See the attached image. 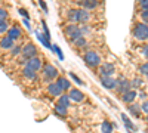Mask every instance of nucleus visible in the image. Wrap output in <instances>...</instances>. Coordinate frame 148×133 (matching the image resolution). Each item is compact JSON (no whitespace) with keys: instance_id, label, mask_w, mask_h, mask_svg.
I'll use <instances>...</instances> for the list:
<instances>
[{"instance_id":"1","label":"nucleus","mask_w":148,"mask_h":133,"mask_svg":"<svg viewBox=\"0 0 148 133\" xmlns=\"http://www.w3.org/2000/svg\"><path fill=\"white\" fill-rule=\"evenodd\" d=\"M132 35L136 40H148V24L145 22H138L133 25V30H132Z\"/></svg>"},{"instance_id":"2","label":"nucleus","mask_w":148,"mask_h":133,"mask_svg":"<svg viewBox=\"0 0 148 133\" xmlns=\"http://www.w3.org/2000/svg\"><path fill=\"white\" fill-rule=\"evenodd\" d=\"M42 74H43V80H45L46 83H52L53 78H58V77H59L56 67L52 65V64H43Z\"/></svg>"},{"instance_id":"3","label":"nucleus","mask_w":148,"mask_h":133,"mask_svg":"<svg viewBox=\"0 0 148 133\" xmlns=\"http://www.w3.org/2000/svg\"><path fill=\"white\" fill-rule=\"evenodd\" d=\"M83 59H84L86 65L90 67V68H98V67L101 65V56L98 55L96 52H93V50L86 52V53L83 55Z\"/></svg>"},{"instance_id":"4","label":"nucleus","mask_w":148,"mask_h":133,"mask_svg":"<svg viewBox=\"0 0 148 133\" xmlns=\"http://www.w3.org/2000/svg\"><path fill=\"white\" fill-rule=\"evenodd\" d=\"M39 55V49H37V46L34 44V43H25L22 46V52H21V56L25 59H30V58H34V56H37Z\"/></svg>"},{"instance_id":"5","label":"nucleus","mask_w":148,"mask_h":133,"mask_svg":"<svg viewBox=\"0 0 148 133\" xmlns=\"http://www.w3.org/2000/svg\"><path fill=\"white\" fill-rule=\"evenodd\" d=\"M130 89H132V84H130V81L127 78H123V77L121 78H116V92L117 93L123 95V93H126Z\"/></svg>"},{"instance_id":"6","label":"nucleus","mask_w":148,"mask_h":133,"mask_svg":"<svg viewBox=\"0 0 148 133\" xmlns=\"http://www.w3.org/2000/svg\"><path fill=\"white\" fill-rule=\"evenodd\" d=\"M25 67H30V68L34 70L36 72H39V71H42V68H43V61H42L39 56H34V58L27 59V61H25Z\"/></svg>"},{"instance_id":"7","label":"nucleus","mask_w":148,"mask_h":133,"mask_svg":"<svg viewBox=\"0 0 148 133\" xmlns=\"http://www.w3.org/2000/svg\"><path fill=\"white\" fill-rule=\"evenodd\" d=\"M47 93L51 96H58V98H59V96L64 93V89L61 87L56 81H52V83L47 84Z\"/></svg>"},{"instance_id":"8","label":"nucleus","mask_w":148,"mask_h":133,"mask_svg":"<svg viewBox=\"0 0 148 133\" xmlns=\"http://www.w3.org/2000/svg\"><path fill=\"white\" fill-rule=\"evenodd\" d=\"M99 81L101 84L108 89V90H116V78L113 77H107V76H99Z\"/></svg>"},{"instance_id":"9","label":"nucleus","mask_w":148,"mask_h":133,"mask_svg":"<svg viewBox=\"0 0 148 133\" xmlns=\"http://www.w3.org/2000/svg\"><path fill=\"white\" fill-rule=\"evenodd\" d=\"M116 72V67L113 64H102L99 67V76H107V77H113Z\"/></svg>"},{"instance_id":"10","label":"nucleus","mask_w":148,"mask_h":133,"mask_svg":"<svg viewBox=\"0 0 148 133\" xmlns=\"http://www.w3.org/2000/svg\"><path fill=\"white\" fill-rule=\"evenodd\" d=\"M136 96H138V92L135 90V89H130V90H127L126 93H123L121 95V102H125V104H133L135 102V99H136Z\"/></svg>"},{"instance_id":"11","label":"nucleus","mask_w":148,"mask_h":133,"mask_svg":"<svg viewBox=\"0 0 148 133\" xmlns=\"http://www.w3.org/2000/svg\"><path fill=\"white\" fill-rule=\"evenodd\" d=\"M68 96H70V99L73 102H83L86 99L84 93L82 90H79V89H70V95Z\"/></svg>"},{"instance_id":"12","label":"nucleus","mask_w":148,"mask_h":133,"mask_svg":"<svg viewBox=\"0 0 148 133\" xmlns=\"http://www.w3.org/2000/svg\"><path fill=\"white\" fill-rule=\"evenodd\" d=\"M127 111H129V114H132L133 117H136V118H139V117L142 115V108H141V105L136 104V102L129 104V105H127Z\"/></svg>"},{"instance_id":"13","label":"nucleus","mask_w":148,"mask_h":133,"mask_svg":"<svg viewBox=\"0 0 148 133\" xmlns=\"http://www.w3.org/2000/svg\"><path fill=\"white\" fill-rule=\"evenodd\" d=\"M67 21L70 24H79V9L71 8L67 10Z\"/></svg>"},{"instance_id":"14","label":"nucleus","mask_w":148,"mask_h":133,"mask_svg":"<svg viewBox=\"0 0 148 133\" xmlns=\"http://www.w3.org/2000/svg\"><path fill=\"white\" fill-rule=\"evenodd\" d=\"M14 46H15V42L12 40L10 37H8V35L0 39V47H2L3 50H10Z\"/></svg>"},{"instance_id":"15","label":"nucleus","mask_w":148,"mask_h":133,"mask_svg":"<svg viewBox=\"0 0 148 133\" xmlns=\"http://www.w3.org/2000/svg\"><path fill=\"white\" fill-rule=\"evenodd\" d=\"M80 5L86 10H93V9H96L98 6H99V2H98V0H82Z\"/></svg>"},{"instance_id":"16","label":"nucleus","mask_w":148,"mask_h":133,"mask_svg":"<svg viewBox=\"0 0 148 133\" xmlns=\"http://www.w3.org/2000/svg\"><path fill=\"white\" fill-rule=\"evenodd\" d=\"M6 35H8V37H10L14 42H16V40L21 37V28H19V27H10V28L8 30Z\"/></svg>"},{"instance_id":"17","label":"nucleus","mask_w":148,"mask_h":133,"mask_svg":"<svg viewBox=\"0 0 148 133\" xmlns=\"http://www.w3.org/2000/svg\"><path fill=\"white\" fill-rule=\"evenodd\" d=\"M90 12L86 9H79V22L80 24H88L90 21Z\"/></svg>"},{"instance_id":"18","label":"nucleus","mask_w":148,"mask_h":133,"mask_svg":"<svg viewBox=\"0 0 148 133\" xmlns=\"http://www.w3.org/2000/svg\"><path fill=\"white\" fill-rule=\"evenodd\" d=\"M22 76L28 80H37V72L34 70H31L30 67H25V65L22 68Z\"/></svg>"},{"instance_id":"19","label":"nucleus","mask_w":148,"mask_h":133,"mask_svg":"<svg viewBox=\"0 0 148 133\" xmlns=\"http://www.w3.org/2000/svg\"><path fill=\"white\" fill-rule=\"evenodd\" d=\"M56 83H58L59 86L64 89V90H70V89H71V83H70V80H68L67 77H62V76H59V77L56 78Z\"/></svg>"},{"instance_id":"20","label":"nucleus","mask_w":148,"mask_h":133,"mask_svg":"<svg viewBox=\"0 0 148 133\" xmlns=\"http://www.w3.org/2000/svg\"><path fill=\"white\" fill-rule=\"evenodd\" d=\"M58 105L64 106V108H70V105H71V99H70V96L62 93V95H61L59 98H58Z\"/></svg>"},{"instance_id":"21","label":"nucleus","mask_w":148,"mask_h":133,"mask_svg":"<svg viewBox=\"0 0 148 133\" xmlns=\"http://www.w3.org/2000/svg\"><path fill=\"white\" fill-rule=\"evenodd\" d=\"M53 113L58 115V117H67L68 115V108H64V106H61V105H55V108H53Z\"/></svg>"},{"instance_id":"22","label":"nucleus","mask_w":148,"mask_h":133,"mask_svg":"<svg viewBox=\"0 0 148 133\" xmlns=\"http://www.w3.org/2000/svg\"><path fill=\"white\" fill-rule=\"evenodd\" d=\"M121 120H123V123H125V126L127 127V130H136V126L132 123V120L127 117V114L123 113V114H121Z\"/></svg>"},{"instance_id":"23","label":"nucleus","mask_w":148,"mask_h":133,"mask_svg":"<svg viewBox=\"0 0 148 133\" xmlns=\"http://www.w3.org/2000/svg\"><path fill=\"white\" fill-rule=\"evenodd\" d=\"M116 124H111V123H108L107 120H104V121L101 123V132L102 133H113V127H114Z\"/></svg>"},{"instance_id":"24","label":"nucleus","mask_w":148,"mask_h":133,"mask_svg":"<svg viewBox=\"0 0 148 133\" xmlns=\"http://www.w3.org/2000/svg\"><path fill=\"white\" fill-rule=\"evenodd\" d=\"M77 30H79V25H77V24H68V25L64 28V33H65L67 37H70V35H71L74 31H77Z\"/></svg>"},{"instance_id":"25","label":"nucleus","mask_w":148,"mask_h":133,"mask_svg":"<svg viewBox=\"0 0 148 133\" xmlns=\"http://www.w3.org/2000/svg\"><path fill=\"white\" fill-rule=\"evenodd\" d=\"M73 44L76 46V47H79V49H82V47H86V46H88V40H86L84 35H83V37H80V39H77V40H74Z\"/></svg>"},{"instance_id":"26","label":"nucleus","mask_w":148,"mask_h":133,"mask_svg":"<svg viewBox=\"0 0 148 133\" xmlns=\"http://www.w3.org/2000/svg\"><path fill=\"white\" fill-rule=\"evenodd\" d=\"M37 39H39L46 47H49V49H51V47H52V44H51V40H49V39H46V35H42L40 33H37Z\"/></svg>"},{"instance_id":"27","label":"nucleus","mask_w":148,"mask_h":133,"mask_svg":"<svg viewBox=\"0 0 148 133\" xmlns=\"http://www.w3.org/2000/svg\"><path fill=\"white\" fill-rule=\"evenodd\" d=\"M80 37H83V33L80 31V27H79V30H77V31H74V33H73V34L70 35L68 39H70V42L73 43L74 40H77V39H80Z\"/></svg>"},{"instance_id":"28","label":"nucleus","mask_w":148,"mask_h":133,"mask_svg":"<svg viewBox=\"0 0 148 133\" xmlns=\"http://www.w3.org/2000/svg\"><path fill=\"white\" fill-rule=\"evenodd\" d=\"M9 28H10V27H9V22H8V21H0V34L8 33Z\"/></svg>"},{"instance_id":"29","label":"nucleus","mask_w":148,"mask_h":133,"mask_svg":"<svg viewBox=\"0 0 148 133\" xmlns=\"http://www.w3.org/2000/svg\"><path fill=\"white\" fill-rule=\"evenodd\" d=\"M21 52H22V46H18V44H15L10 49V55L12 56H18V55H21Z\"/></svg>"},{"instance_id":"30","label":"nucleus","mask_w":148,"mask_h":133,"mask_svg":"<svg viewBox=\"0 0 148 133\" xmlns=\"http://www.w3.org/2000/svg\"><path fill=\"white\" fill-rule=\"evenodd\" d=\"M130 84H132V89L138 90V87H141V86H142V80L136 77V78H133V80L130 81Z\"/></svg>"},{"instance_id":"31","label":"nucleus","mask_w":148,"mask_h":133,"mask_svg":"<svg viewBox=\"0 0 148 133\" xmlns=\"http://www.w3.org/2000/svg\"><path fill=\"white\" fill-rule=\"evenodd\" d=\"M9 18V12L3 8H0V21H8Z\"/></svg>"},{"instance_id":"32","label":"nucleus","mask_w":148,"mask_h":133,"mask_svg":"<svg viewBox=\"0 0 148 133\" xmlns=\"http://www.w3.org/2000/svg\"><path fill=\"white\" fill-rule=\"evenodd\" d=\"M51 50H52V52H56V55L59 56V59H64V55H62V50H61V49H59V47H58V46H55V44H53V46L51 47Z\"/></svg>"},{"instance_id":"33","label":"nucleus","mask_w":148,"mask_h":133,"mask_svg":"<svg viewBox=\"0 0 148 133\" xmlns=\"http://www.w3.org/2000/svg\"><path fill=\"white\" fill-rule=\"evenodd\" d=\"M138 5L141 10H148V0H139Z\"/></svg>"},{"instance_id":"34","label":"nucleus","mask_w":148,"mask_h":133,"mask_svg":"<svg viewBox=\"0 0 148 133\" xmlns=\"http://www.w3.org/2000/svg\"><path fill=\"white\" fill-rule=\"evenodd\" d=\"M70 77H71L74 81H76V83L79 84V86H83V84H84V83H83V81H82V80H80V78L76 76V74H74V72H70Z\"/></svg>"},{"instance_id":"35","label":"nucleus","mask_w":148,"mask_h":133,"mask_svg":"<svg viewBox=\"0 0 148 133\" xmlns=\"http://www.w3.org/2000/svg\"><path fill=\"white\" fill-rule=\"evenodd\" d=\"M42 25H43V33H45V35H46V39H51V33H49V28H47V25H46L45 21L42 22Z\"/></svg>"},{"instance_id":"36","label":"nucleus","mask_w":148,"mask_h":133,"mask_svg":"<svg viewBox=\"0 0 148 133\" xmlns=\"http://www.w3.org/2000/svg\"><path fill=\"white\" fill-rule=\"evenodd\" d=\"M139 71H141V74L147 76V74H148V62H147V64H142V65L139 67Z\"/></svg>"},{"instance_id":"37","label":"nucleus","mask_w":148,"mask_h":133,"mask_svg":"<svg viewBox=\"0 0 148 133\" xmlns=\"http://www.w3.org/2000/svg\"><path fill=\"white\" fill-rule=\"evenodd\" d=\"M141 19L142 22L148 24V10H141Z\"/></svg>"},{"instance_id":"38","label":"nucleus","mask_w":148,"mask_h":133,"mask_svg":"<svg viewBox=\"0 0 148 133\" xmlns=\"http://www.w3.org/2000/svg\"><path fill=\"white\" fill-rule=\"evenodd\" d=\"M80 31H82V33H83V35H84V34L90 33V27H88V25H86V24H83V25L80 27Z\"/></svg>"},{"instance_id":"39","label":"nucleus","mask_w":148,"mask_h":133,"mask_svg":"<svg viewBox=\"0 0 148 133\" xmlns=\"http://www.w3.org/2000/svg\"><path fill=\"white\" fill-rule=\"evenodd\" d=\"M142 56L148 61V44H145V46L142 47Z\"/></svg>"},{"instance_id":"40","label":"nucleus","mask_w":148,"mask_h":133,"mask_svg":"<svg viewBox=\"0 0 148 133\" xmlns=\"http://www.w3.org/2000/svg\"><path fill=\"white\" fill-rule=\"evenodd\" d=\"M141 108H142V113L148 114V101H144L142 105H141Z\"/></svg>"},{"instance_id":"41","label":"nucleus","mask_w":148,"mask_h":133,"mask_svg":"<svg viewBox=\"0 0 148 133\" xmlns=\"http://www.w3.org/2000/svg\"><path fill=\"white\" fill-rule=\"evenodd\" d=\"M18 12H19V14H21L24 18H25V19H30V15H28V12H27L25 9H19Z\"/></svg>"},{"instance_id":"42","label":"nucleus","mask_w":148,"mask_h":133,"mask_svg":"<svg viewBox=\"0 0 148 133\" xmlns=\"http://www.w3.org/2000/svg\"><path fill=\"white\" fill-rule=\"evenodd\" d=\"M39 5H40V8L46 12V14H47V8H46V3H45V0H39Z\"/></svg>"},{"instance_id":"43","label":"nucleus","mask_w":148,"mask_h":133,"mask_svg":"<svg viewBox=\"0 0 148 133\" xmlns=\"http://www.w3.org/2000/svg\"><path fill=\"white\" fill-rule=\"evenodd\" d=\"M22 22H24V25H25V27H27V28H28V30L31 31V25H30V22H28V19H25V18H24V19H22Z\"/></svg>"},{"instance_id":"44","label":"nucleus","mask_w":148,"mask_h":133,"mask_svg":"<svg viewBox=\"0 0 148 133\" xmlns=\"http://www.w3.org/2000/svg\"><path fill=\"white\" fill-rule=\"evenodd\" d=\"M147 123H148V115H147Z\"/></svg>"},{"instance_id":"45","label":"nucleus","mask_w":148,"mask_h":133,"mask_svg":"<svg viewBox=\"0 0 148 133\" xmlns=\"http://www.w3.org/2000/svg\"><path fill=\"white\" fill-rule=\"evenodd\" d=\"M145 133H148V129H147V130H145Z\"/></svg>"},{"instance_id":"46","label":"nucleus","mask_w":148,"mask_h":133,"mask_svg":"<svg viewBox=\"0 0 148 133\" xmlns=\"http://www.w3.org/2000/svg\"><path fill=\"white\" fill-rule=\"evenodd\" d=\"M129 133H132V130H129Z\"/></svg>"},{"instance_id":"47","label":"nucleus","mask_w":148,"mask_h":133,"mask_svg":"<svg viewBox=\"0 0 148 133\" xmlns=\"http://www.w3.org/2000/svg\"><path fill=\"white\" fill-rule=\"evenodd\" d=\"M145 77H147V78H148V74H147V76H145Z\"/></svg>"}]
</instances>
